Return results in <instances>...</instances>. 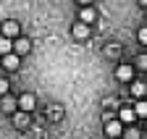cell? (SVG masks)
<instances>
[{
    "label": "cell",
    "instance_id": "obj_16",
    "mask_svg": "<svg viewBox=\"0 0 147 139\" xmlns=\"http://www.w3.org/2000/svg\"><path fill=\"white\" fill-rule=\"evenodd\" d=\"M137 66H139V68H147V55H139V58H137Z\"/></svg>",
    "mask_w": 147,
    "mask_h": 139
},
{
    "label": "cell",
    "instance_id": "obj_8",
    "mask_svg": "<svg viewBox=\"0 0 147 139\" xmlns=\"http://www.w3.org/2000/svg\"><path fill=\"white\" fill-rule=\"evenodd\" d=\"M95 16H97V13H95V8H82V24H87V26H89L92 21H95Z\"/></svg>",
    "mask_w": 147,
    "mask_h": 139
},
{
    "label": "cell",
    "instance_id": "obj_6",
    "mask_svg": "<svg viewBox=\"0 0 147 139\" xmlns=\"http://www.w3.org/2000/svg\"><path fill=\"white\" fill-rule=\"evenodd\" d=\"M13 53V40H8V37H0V55H11Z\"/></svg>",
    "mask_w": 147,
    "mask_h": 139
},
{
    "label": "cell",
    "instance_id": "obj_5",
    "mask_svg": "<svg viewBox=\"0 0 147 139\" xmlns=\"http://www.w3.org/2000/svg\"><path fill=\"white\" fill-rule=\"evenodd\" d=\"M34 102H37L34 95H21V97H18V108H24V110L29 113V110L34 108Z\"/></svg>",
    "mask_w": 147,
    "mask_h": 139
},
{
    "label": "cell",
    "instance_id": "obj_7",
    "mask_svg": "<svg viewBox=\"0 0 147 139\" xmlns=\"http://www.w3.org/2000/svg\"><path fill=\"white\" fill-rule=\"evenodd\" d=\"M134 118H137L134 108H121V124H134Z\"/></svg>",
    "mask_w": 147,
    "mask_h": 139
},
{
    "label": "cell",
    "instance_id": "obj_12",
    "mask_svg": "<svg viewBox=\"0 0 147 139\" xmlns=\"http://www.w3.org/2000/svg\"><path fill=\"white\" fill-rule=\"evenodd\" d=\"M144 92H147V87H144L142 81H134V87H131V95H134V97H144Z\"/></svg>",
    "mask_w": 147,
    "mask_h": 139
},
{
    "label": "cell",
    "instance_id": "obj_13",
    "mask_svg": "<svg viewBox=\"0 0 147 139\" xmlns=\"http://www.w3.org/2000/svg\"><path fill=\"white\" fill-rule=\"evenodd\" d=\"M134 113L142 115V118H147V102H144V100H139L137 105H134Z\"/></svg>",
    "mask_w": 147,
    "mask_h": 139
},
{
    "label": "cell",
    "instance_id": "obj_2",
    "mask_svg": "<svg viewBox=\"0 0 147 139\" xmlns=\"http://www.w3.org/2000/svg\"><path fill=\"white\" fill-rule=\"evenodd\" d=\"M18 29H21V26H18V21H5V24H3V37L13 40L16 34H18Z\"/></svg>",
    "mask_w": 147,
    "mask_h": 139
},
{
    "label": "cell",
    "instance_id": "obj_11",
    "mask_svg": "<svg viewBox=\"0 0 147 139\" xmlns=\"http://www.w3.org/2000/svg\"><path fill=\"white\" fill-rule=\"evenodd\" d=\"M16 105H18V102H16L13 97H3V102H0V108H3L5 113H11V110H16Z\"/></svg>",
    "mask_w": 147,
    "mask_h": 139
},
{
    "label": "cell",
    "instance_id": "obj_4",
    "mask_svg": "<svg viewBox=\"0 0 147 139\" xmlns=\"http://www.w3.org/2000/svg\"><path fill=\"white\" fill-rule=\"evenodd\" d=\"M105 134H108V136H118V134H123V129H121V121H108Z\"/></svg>",
    "mask_w": 147,
    "mask_h": 139
},
{
    "label": "cell",
    "instance_id": "obj_14",
    "mask_svg": "<svg viewBox=\"0 0 147 139\" xmlns=\"http://www.w3.org/2000/svg\"><path fill=\"white\" fill-rule=\"evenodd\" d=\"M123 139H139V131L137 129H126L123 131Z\"/></svg>",
    "mask_w": 147,
    "mask_h": 139
},
{
    "label": "cell",
    "instance_id": "obj_3",
    "mask_svg": "<svg viewBox=\"0 0 147 139\" xmlns=\"http://www.w3.org/2000/svg\"><path fill=\"white\" fill-rule=\"evenodd\" d=\"M131 74H134V66H129V63L118 66V71H116V76H118L121 81H129V79H131Z\"/></svg>",
    "mask_w": 147,
    "mask_h": 139
},
{
    "label": "cell",
    "instance_id": "obj_1",
    "mask_svg": "<svg viewBox=\"0 0 147 139\" xmlns=\"http://www.w3.org/2000/svg\"><path fill=\"white\" fill-rule=\"evenodd\" d=\"M13 50H16V55H24V53H29V50H32V42H29L26 37H18V40L13 42Z\"/></svg>",
    "mask_w": 147,
    "mask_h": 139
},
{
    "label": "cell",
    "instance_id": "obj_10",
    "mask_svg": "<svg viewBox=\"0 0 147 139\" xmlns=\"http://www.w3.org/2000/svg\"><path fill=\"white\" fill-rule=\"evenodd\" d=\"M87 34H89V26L87 24H76V26H74V37H76V40H84Z\"/></svg>",
    "mask_w": 147,
    "mask_h": 139
},
{
    "label": "cell",
    "instance_id": "obj_9",
    "mask_svg": "<svg viewBox=\"0 0 147 139\" xmlns=\"http://www.w3.org/2000/svg\"><path fill=\"white\" fill-rule=\"evenodd\" d=\"M3 66H5V68H11V71H13V68H18V55H16V53L5 55V58H3Z\"/></svg>",
    "mask_w": 147,
    "mask_h": 139
},
{
    "label": "cell",
    "instance_id": "obj_15",
    "mask_svg": "<svg viewBox=\"0 0 147 139\" xmlns=\"http://www.w3.org/2000/svg\"><path fill=\"white\" fill-rule=\"evenodd\" d=\"M0 97H8V81L0 79Z\"/></svg>",
    "mask_w": 147,
    "mask_h": 139
},
{
    "label": "cell",
    "instance_id": "obj_17",
    "mask_svg": "<svg viewBox=\"0 0 147 139\" xmlns=\"http://www.w3.org/2000/svg\"><path fill=\"white\" fill-rule=\"evenodd\" d=\"M139 42H144V45H147V26H144V29H139Z\"/></svg>",
    "mask_w": 147,
    "mask_h": 139
}]
</instances>
